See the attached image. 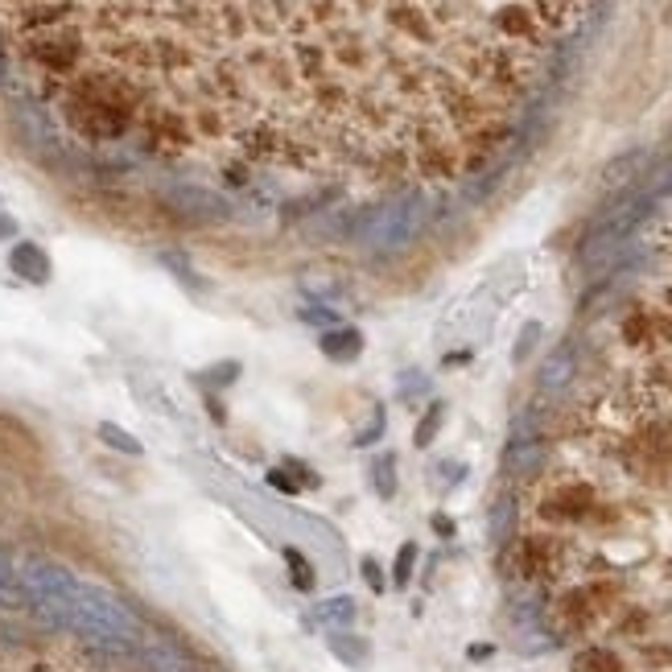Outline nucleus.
<instances>
[{
    "mask_svg": "<svg viewBox=\"0 0 672 672\" xmlns=\"http://www.w3.org/2000/svg\"><path fill=\"white\" fill-rule=\"evenodd\" d=\"M433 528H438V532H442V536H450V532H454V524H450V520H446V516H438V520H433Z\"/></svg>",
    "mask_w": 672,
    "mask_h": 672,
    "instance_id": "11",
    "label": "nucleus"
},
{
    "mask_svg": "<svg viewBox=\"0 0 672 672\" xmlns=\"http://www.w3.org/2000/svg\"><path fill=\"white\" fill-rule=\"evenodd\" d=\"M363 582H367V590L372 594H384V569H380V561L376 557H363Z\"/></svg>",
    "mask_w": 672,
    "mask_h": 672,
    "instance_id": "8",
    "label": "nucleus"
},
{
    "mask_svg": "<svg viewBox=\"0 0 672 672\" xmlns=\"http://www.w3.org/2000/svg\"><path fill=\"white\" fill-rule=\"evenodd\" d=\"M318 615H322V623H347V619H355V602L351 598H326L318 607Z\"/></svg>",
    "mask_w": 672,
    "mask_h": 672,
    "instance_id": "5",
    "label": "nucleus"
},
{
    "mask_svg": "<svg viewBox=\"0 0 672 672\" xmlns=\"http://www.w3.org/2000/svg\"><path fill=\"white\" fill-rule=\"evenodd\" d=\"M590 5L0 0V50L87 149L351 203L491 165Z\"/></svg>",
    "mask_w": 672,
    "mask_h": 672,
    "instance_id": "1",
    "label": "nucleus"
},
{
    "mask_svg": "<svg viewBox=\"0 0 672 672\" xmlns=\"http://www.w3.org/2000/svg\"><path fill=\"white\" fill-rule=\"evenodd\" d=\"M574 672H635L615 644H586L574 656Z\"/></svg>",
    "mask_w": 672,
    "mask_h": 672,
    "instance_id": "2",
    "label": "nucleus"
},
{
    "mask_svg": "<svg viewBox=\"0 0 672 672\" xmlns=\"http://www.w3.org/2000/svg\"><path fill=\"white\" fill-rule=\"evenodd\" d=\"M413 561H417V545H400V553H396V569H392L396 586H405V582H409V574H413Z\"/></svg>",
    "mask_w": 672,
    "mask_h": 672,
    "instance_id": "6",
    "label": "nucleus"
},
{
    "mask_svg": "<svg viewBox=\"0 0 672 672\" xmlns=\"http://www.w3.org/2000/svg\"><path fill=\"white\" fill-rule=\"evenodd\" d=\"M285 569H289V582L301 590V594H310L314 586H318V574H314V565L306 561V553L301 549H293V545H285Z\"/></svg>",
    "mask_w": 672,
    "mask_h": 672,
    "instance_id": "3",
    "label": "nucleus"
},
{
    "mask_svg": "<svg viewBox=\"0 0 672 672\" xmlns=\"http://www.w3.org/2000/svg\"><path fill=\"white\" fill-rule=\"evenodd\" d=\"M99 438H104V442H112V446H116V450H124V454H141V446L132 442L128 433H120L116 425H99Z\"/></svg>",
    "mask_w": 672,
    "mask_h": 672,
    "instance_id": "7",
    "label": "nucleus"
},
{
    "mask_svg": "<svg viewBox=\"0 0 672 672\" xmlns=\"http://www.w3.org/2000/svg\"><path fill=\"white\" fill-rule=\"evenodd\" d=\"M644 405H648V400H644Z\"/></svg>",
    "mask_w": 672,
    "mask_h": 672,
    "instance_id": "12",
    "label": "nucleus"
},
{
    "mask_svg": "<svg viewBox=\"0 0 672 672\" xmlns=\"http://www.w3.org/2000/svg\"><path fill=\"white\" fill-rule=\"evenodd\" d=\"M13 268H17L21 277H29V281H46V260L38 256V248H17Z\"/></svg>",
    "mask_w": 672,
    "mask_h": 672,
    "instance_id": "4",
    "label": "nucleus"
},
{
    "mask_svg": "<svg viewBox=\"0 0 672 672\" xmlns=\"http://www.w3.org/2000/svg\"><path fill=\"white\" fill-rule=\"evenodd\" d=\"M433 429H438V413H433V417H429V421L421 425V433H417V446H425V442L433 438Z\"/></svg>",
    "mask_w": 672,
    "mask_h": 672,
    "instance_id": "9",
    "label": "nucleus"
},
{
    "mask_svg": "<svg viewBox=\"0 0 672 672\" xmlns=\"http://www.w3.org/2000/svg\"><path fill=\"white\" fill-rule=\"evenodd\" d=\"M268 483H273V487H277V491H289V495H293V491H297V487H293V483H289V479H285V475H281V470H273V475H268Z\"/></svg>",
    "mask_w": 672,
    "mask_h": 672,
    "instance_id": "10",
    "label": "nucleus"
}]
</instances>
